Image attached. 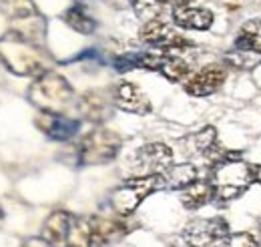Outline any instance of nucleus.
I'll use <instances>...</instances> for the list:
<instances>
[{
	"label": "nucleus",
	"mask_w": 261,
	"mask_h": 247,
	"mask_svg": "<svg viewBox=\"0 0 261 247\" xmlns=\"http://www.w3.org/2000/svg\"><path fill=\"white\" fill-rule=\"evenodd\" d=\"M191 143H193V149L197 153H203L207 157L217 147V133L213 127H205L203 131H199L191 137Z\"/></svg>",
	"instance_id": "24"
},
{
	"label": "nucleus",
	"mask_w": 261,
	"mask_h": 247,
	"mask_svg": "<svg viewBox=\"0 0 261 247\" xmlns=\"http://www.w3.org/2000/svg\"><path fill=\"white\" fill-rule=\"evenodd\" d=\"M253 181H255V165H249L241 161L239 157L215 163L213 173H211L213 199L233 201L241 197Z\"/></svg>",
	"instance_id": "3"
},
{
	"label": "nucleus",
	"mask_w": 261,
	"mask_h": 247,
	"mask_svg": "<svg viewBox=\"0 0 261 247\" xmlns=\"http://www.w3.org/2000/svg\"><path fill=\"white\" fill-rule=\"evenodd\" d=\"M227 72L229 66L225 62H211L187 77L185 91L193 96H209L219 91V87L227 79Z\"/></svg>",
	"instance_id": "8"
},
{
	"label": "nucleus",
	"mask_w": 261,
	"mask_h": 247,
	"mask_svg": "<svg viewBox=\"0 0 261 247\" xmlns=\"http://www.w3.org/2000/svg\"><path fill=\"white\" fill-rule=\"evenodd\" d=\"M121 137L109 129H93L79 143V163L81 165H105L111 163L121 151Z\"/></svg>",
	"instance_id": "5"
},
{
	"label": "nucleus",
	"mask_w": 261,
	"mask_h": 247,
	"mask_svg": "<svg viewBox=\"0 0 261 247\" xmlns=\"http://www.w3.org/2000/svg\"><path fill=\"white\" fill-rule=\"evenodd\" d=\"M0 62L18 77H40L48 68V57L40 44L18 31L0 36Z\"/></svg>",
	"instance_id": "1"
},
{
	"label": "nucleus",
	"mask_w": 261,
	"mask_h": 247,
	"mask_svg": "<svg viewBox=\"0 0 261 247\" xmlns=\"http://www.w3.org/2000/svg\"><path fill=\"white\" fill-rule=\"evenodd\" d=\"M225 247H259V243H257V239H255L251 233L243 231V233H233V235H229Z\"/></svg>",
	"instance_id": "25"
},
{
	"label": "nucleus",
	"mask_w": 261,
	"mask_h": 247,
	"mask_svg": "<svg viewBox=\"0 0 261 247\" xmlns=\"http://www.w3.org/2000/svg\"><path fill=\"white\" fill-rule=\"evenodd\" d=\"M187 4H191V0H159V6H171V10L179 6H187Z\"/></svg>",
	"instance_id": "27"
},
{
	"label": "nucleus",
	"mask_w": 261,
	"mask_h": 247,
	"mask_svg": "<svg viewBox=\"0 0 261 247\" xmlns=\"http://www.w3.org/2000/svg\"><path fill=\"white\" fill-rule=\"evenodd\" d=\"M139 16H149L159 10V0H129Z\"/></svg>",
	"instance_id": "26"
},
{
	"label": "nucleus",
	"mask_w": 261,
	"mask_h": 247,
	"mask_svg": "<svg viewBox=\"0 0 261 247\" xmlns=\"http://www.w3.org/2000/svg\"><path fill=\"white\" fill-rule=\"evenodd\" d=\"M135 163L143 171V175H163L173 165V151L163 143H151L137 151Z\"/></svg>",
	"instance_id": "9"
},
{
	"label": "nucleus",
	"mask_w": 261,
	"mask_h": 247,
	"mask_svg": "<svg viewBox=\"0 0 261 247\" xmlns=\"http://www.w3.org/2000/svg\"><path fill=\"white\" fill-rule=\"evenodd\" d=\"M235 48L261 55V20H249L239 29L235 38Z\"/></svg>",
	"instance_id": "19"
},
{
	"label": "nucleus",
	"mask_w": 261,
	"mask_h": 247,
	"mask_svg": "<svg viewBox=\"0 0 261 247\" xmlns=\"http://www.w3.org/2000/svg\"><path fill=\"white\" fill-rule=\"evenodd\" d=\"M167 187L171 189H185L187 185H191L193 181H197V167H193L191 163H183V165H171L163 173Z\"/></svg>",
	"instance_id": "21"
},
{
	"label": "nucleus",
	"mask_w": 261,
	"mask_h": 247,
	"mask_svg": "<svg viewBox=\"0 0 261 247\" xmlns=\"http://www.w3.org/2000/svg\"><path fill=\"white\" fill-rule=\"evenodd\" d=\"M29 101L40 109V113L63 115L70 109L74 101V91L63 75L55 70H46L34 79L29 89Z\"/></svg>",
	"instance_id": "2"
},
{
	"label": "nucleus",
	"mask_w": 261,
	"mask_h": 247,
	"mask_svg": "<svg viewBox=\"0 0 261 247\" xmlns=\"http://www.w3.org/2000/svg\"><path fill=\"white\" fill-rule=\"evenodd\" d=\"M93 225V247H102L107 243L117 241L125 233H129V227L125 223V217H91Z\"/></svg>",
	"instance_id": "12"
},
{
	"label": "nucleus",
	"mask_w": 261,
	"mask_h": 247,
	"mask_svg": "<svg viewBox=\"0 0 261 247\" xmlns=\"http://www.w3.org/2000/svg\"><path fill=\"white\" fill-rule=\"evenodd\" d=\"M2 219H4V209H2V205H0V223H2Z\"/></svg>",
	"instance_id": "29"
},
{
	"label": "nucleus",
	"mask_w": 261,
	"mask_h": 247,
	"mask_svg": "<svg viewBox=\"0 0 261 247\" xmlns=\"http://www.w3.org/2000/svg\"><path fill=\"white\" fill-rule=\"evenodd\" d=\"M171 16H173V22L177 27L187 29V31H207L213 24V12L211 10L201 8V6H191V4L171 10Z\"/></svg>",
	"instance_id": "13"
},
{
	"label": "nucleus",
	"mask_w": 261,
	"mask_h": 247,
	"mask_svg": "<svg viewBox=\"0 0 261 247\" xmlns=\"http://www.w3.org/2000/svg\"><path fill=\"white\" fill-rule=\"evenodd\" d=\"M111 105H113V98L109 101L102 93H87L79 98L76 109L83 119L91 123H100L111 117Z\"/></svg>",
	"instance_id": "15"
},
{
	"label": "nucleus",
	"mask_w": 261,
	"mask_h": 247,
	"mask_svg": "<svg viewBox=\"0 0 261 247\" xmlns=\"http://www.w3.org/2000/svg\"><path fill=\"white\" fill-rule=\"evenodd\" d=\"M139 38L145 44H151L155 48H161L163 55H175L181 57L183 51L191 48V42L175 31L171 24H167L159 18H151L145 22V27L139 32Z\"/></svg>",
	"instance_id": "7"
},
{
	"label": "nucleus",
	"mask_w": 261,
	"mask_h": 247,
	"mask_svg": "<svg viewBox=\"0 0 261 247\" xmlns=\"http://www.w3.org/2000/svg\"><path fill=\"white\" fill-rule=\"evenodd\" d=\"M34 125H36V129L40 133H44L48 139H55V141H68L81 129V121L68 119L65 115H57V113H40V115H36Z\"/></svg>",
	"instance_id": "11"
},
{
	"label": "nucleus",
	"mask_w": 261,
	"mask_h": 247,
	"mask_svg": "<svg viewBox=\"0 0 261 247\" xmlns=\"http://www.w3.org/2000/svg\"><path fill=\"white\" fill-rule=\"evenodd\" d=\"M167 189L163 175H139L125 181L111 193V207L119 217H129L137 211V207L153 193Z\"/></svg>",
	"instance_id": "4"
},
{
	"label": "nucleus",
	"mask_w": 261,
	"mask_h": 247,
	"mask_svg": "<svg viewBox=\"0 0 261 247\" xmlns=\"http://www.w3.org/2000/svg\"><path fill=\"white\" fill-rule=\"evenodd\" d=\"M261 62V55L257 53H249V51H233V53H227L225 57V64L231 66V68H237V70H251L255 68Z\"/></svg>",
	"instance_id": "23"
},
{
	"label": "nucleus",
	"mask_w": 261,
	"mask_h": 247,
	"mask_svg": "<svg viewBox=\"0 0 261 247\" xmlns=\"http://www.w3.org/2000/svg\"><path fill=\"white\" fill-rule=\"evenodd\" d=\"M255 181L261 183V165H255Z\"/></svg>",
	"instance_id": "28"
},
{
	"label": "nucleus",
	"mask_w": 261,
	"mask_h": 247,
	"mask_svg": "<svg viewBox=\"0 0 261 247\" xmlns=\"http://www.w3.org/2000/svg\"><path fill=\"white\" fill-rule=\"evenodd\" d=\"M0 12L12 22H27L40 16L34 0H0Z\"/></svg>",
	"instance_id": "17"
},
{
	"label": "nucleus",
	"mask_w": 261,
	"mask_h": 247,
	"mask_svg": "<svg viewBox=\"0 0 261 247\" xmlns=\"http://www.w3.org/2000/svg\"><path fill=\"white\" fill-rule=\"evenodd\" d=\"M65 247H93V225H91V217L72 215Z\"/></svg>",
	"instance_id": "18"
},
{
	"label": "nucleus",
	"mask_w": 261,
	"mask_h": 247,
	"mask_svg": "<svg viewBox=\"0 0 261 247\" xmlns=\"http://www.w3.org/2000/svg\"><path fill=\"white\" fill-rule=\"evenodd\" d=\"M259 233H261V225H259Z\"/></svg>",
	"instance_id": "30"
},
{
	"label": "nucleus",
	"mask_w": 261,
	"mask_h": 247,
	"mask_svg": "<svg viewBox=\"0 0 261 247\" xmlns=\"http://www.w3.org/2000/svg\"><path fill=\"white\" fill-rule=\"evenodd\" d=\"M70 221H72L70 213L55 211L53 215H48V219L44 221L40 239L44 243H48L50 247H65L66 235H68V229H70Z\"/></svg>",
	"instance_id": "14"
},
{
	"label": "nucleus",
	"mask_w": 261,
	"mask_h": 247,
	"mask_svg": "<svg viewBox=\"0 0 261 247\" xmlns=\"http://www.w3.org/2000/svg\"><path fill=\"white\" fill-rule=\"evenodd\" d=\"M111 98H113V105L119 107L125 113L147 115L151 111V101L147 98V94L143 93L137 85L127 83V81L115 85V89L111 91Z\"/></svg>",
	"instance_id": "10"
},
{
	"label": "nucleus",
	"mask_w": 261,
	"mask_h": 247,
	"mask_svg": "<svg viewBox=\"0 0 261 247\" xmlns=\"http://www.w3.org/2000/svg\"><path fill=\"white\" fill-rule=\"evenodd\" d=\"M211 199H213L211 181H201V179H197L191 185L181 189V203H183L187 209H199V207L207 205Z\"/></svg>",
	"instance_id": "16"
},
{
	"label": "nucleus",
	"mask_w": 261,
	"mask_h": 247,
	"mask_svg": "<svg viewBox=\"0 0 261 247\" xmlns=\"http://www.w3.org/2000/svg\"><path fill=\"white\" fill-rule=\"evenodd\" d=\"M63 20L66 22V27H70L72 31L81 32V34H93L97 29L95 18H91L81 6H70L63 14Z\"/></svg>",
	"instance_id": "22"
},
{
	"label": "nucleus",
	"mask_w": 261,
	"mask_h": 247,
	"mask_svg": "<svg viewBox=\"0 0 261 247\" xmlns=\"http://www.w3.org/2000/svg\"><path fill=\"white\" fill-rule=\"evenodd\" d=\"M157 72H161L165 79L171 81V83H181V81H187V77L191 75V66H189V62L185 61L183 57L163 55L161 66H159Z\"/></svg>",
	"instance_id": "20"
},
{
	"label": "nucleus",
	"mask_w": 261,
	"mask_h": 247,
	"mask_svg": "<svg viewBox=\"0 0 261 247\" xmlns=\"http://www.w3.org/2000/svg\"><path fill=\"white\" fill-rule=\"evenodd\" d=\"M229 235L227 221L221 217L195 219L183 229V239L189 247H225Z\"/></svg>",
	"instance_id": "6"
}]
</instances>
